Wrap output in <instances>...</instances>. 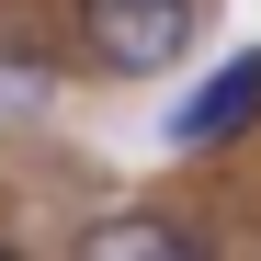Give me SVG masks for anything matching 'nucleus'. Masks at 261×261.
I'll return each mask as SVG.
<instances>
[{
  "label": "nucleus",
  "mask_w": 261,
  "mask_h": 261,
  "mask_svg": "<svg viewBox=\"0 0 261 261\" xmlns=\"http://www.w3.org/2000/svg\"><path fill=\"white\" fill-rule=\"evenodd\" d=\"M193 23H204V0H91L80 12V57L102 80H159L193 46Z\"/></svg>",
  "instance_id": "1"
},
{
  "label": "nucleus",
  "mask_w": 261,
  "mask_h": 261,
  "mask_svg": "<svg viewBox=\"0 0 261 261\" xmlns=\"http://www.w3.org/2000/svg\"><path fill=\"white\" fill-rule=\"evenodd\" d=\"M0 102H12V114H23V102H46V68L12 57V46H0Z\"/></svg>",
  "instance_id": "4"
},
{
  "label": "nucleus",
  "mask_w": 261,
  "mask_h": 261,
  "mask_svg": "<svg viewBox=\"0 0 261 261\" xmlns=\"http://www.w3.org/2000/svg\"><path fill=\"white\" fill-rule=\"evenodd\" d=\"M80 250L114 261V250H204L193 227H170V216H102V227H80Z\"/></svg>",
  "instance_id": "3"
},
{
  "label": "nucleus",
  "mask_w": 261,
  "mask_h": 261,
  "mask_svg": "<svg viewBox=\"0 0 261 261\" xmlns=\"http://www.w3.org/2000/svg\"><path fill=\"white\" fill-rule=\"evenodd\" d=\"M250 114H261V46H250V57H227L193 102H170V114H159V137H170V148H216V137H239Z\"/></svg>",
  "instance_id": "2"
}]
</instances>
